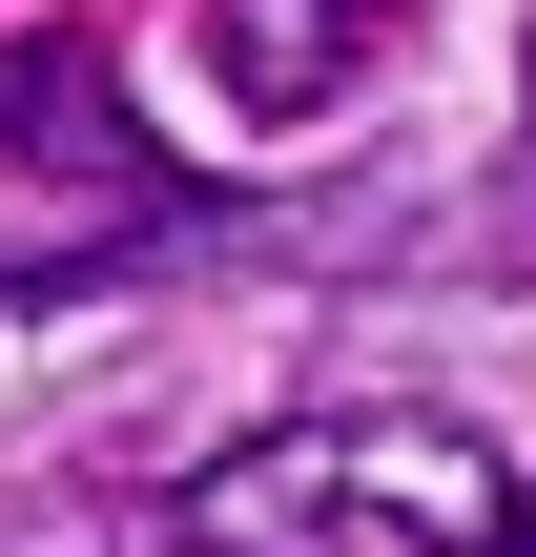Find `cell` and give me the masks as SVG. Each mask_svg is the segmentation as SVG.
<instances>
[{
  "instance_id": "1",
  "label": "cell",
  "mask_w": 536,
  "mask_h": 557,
  "mask_svg": "<svg viewBox=\"0 0 536 557\" xmlns=\"http://www.w3.org/2000/svg\"><path fill=\"white\" fill-rule=\"evenodd\" d=\"M0 145H21V165H62V186H103L124 227H165V207H186V165L124 124L103 21H21V41H0Z\"/></svg>"
},
{
  "instance_id": "2",
  "label": "cell",
  "mask_w": 536,
  "mask_h": 557,
  "mask_svg": "<svg viewBox=\"0 0 536 557\" xmlns=\"http://www.w3.org/2000/svg\"><path fill=\"white\" fill-rule=\"evenodd\" d=\"M392 21H413V0H207V83H227L248 124H331V103L392 62Z\"/></svg>"
},
{
  "instance_id": "3",
  "label": "cell",
  "mask_w": 536,
  "mask_h": 557,
  "mask_svg": "<svg viewBox=\"0 0 536 557\" xmlns=\"http://www.w3.org/2000/svg\"><path fill=\"white\" fill-rule=\"evenodd\" d=\"M475 557H536V475H516V496H496V537H475Z\"/></svg>"
},
{
  "instance_id": "4",
  "label": "cell",
  "mask_w": 536,
  "mask_h": 557,
  "mask_svg": "<svg viewBox=\"0 0 536 557\" xmlns=\"http://www.w3.org/2000/svg\"><path fill=\"white\" fill-rule=\"evenodd\" d=\"M331 557H434V537H392V517H351V537H331Z\"/></svg>"
},
{
  "instance_id": "5",
  "label": "cell",
  "mask_w": 536,
  "mask_h": 557,
  "mask_svg": "<svg viewBox=\"0 0 536 557\" xmlns=\"http://www.w3.org/2000/svg\"><path fill=\"white\" fill-rule=\"evenodd\" d=\"M516 103H536V62H516Z\"/></svg>"
}]
</instances>
